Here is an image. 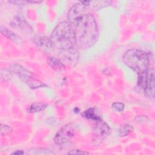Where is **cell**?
Instances as JSON below:
<instances>
[{
  "label": "cell",
  "instance_id": "obj_1",
  "mask_svg": "<svg viewBox=\"0 0 155 155\" xmlns=\"http://www.w3.org/2000/svg\"><path fill=\"white\" fill-rule=\"evenodd\" d=\"M67 19L73 28L76 45L79 48H88L96 42L99 31L96 19L92 14L87 12V8L81 2L71 7Z\"/></svg>",
  "mask_w": 155,
  "mask_h": 155
},
{
  "label": "cell",
  "instance_id": "obj_2",
  "mask_svg": "<svg viewBox=\"0 0 155 155\" xmlns=\"http://www.w3.org/2000/svg\"><path fill=\"white\" fill-rule=\"evenodd\" d=\"M50 39L52 45L62 51L74 48L76 45L74 31L67 21L59 23L53 29Z\"/></svg>",
  "mask_w": 155,
  "mask_h": 155
},
{
  "label": "cell",
  "instance_id": "obj_3",
  "mask_svg": "<svg viewBox=\"0 0 155 155\" xmlns=\"http://www.w3.org/2000/svg\"><path fill=\"white\" fill-rule=\"evenodd\" d=\"M123 61L130 68L136 71L137 76L146 74L150 65V56L147 52L138 48L127 50L123 56Z\"/></svg>",
  "mask_w": 155,
  "mask_h": 155
},
{
  "label": "cell",
  "instance_id": "obj_4",
  "mask_svg": "<svg viewBox=\"0 0 155 155\" xmlns=\"http://www.w3.org/2000/svg\"><path fill=\"white\" fill-rule=\"evenodd\" d=\"M76 127L72 123H68L61 127L56 134L54 141L59 145L68 143L76 134Z\"/></svg>",
  "mask_w": 155,
  "mask_h": 155
},
{
  "label": "cell",
  "instance_id": "obj_5",
  "mask_svg": "<svg viewBox=\"0 0 155 155\" xmlns=\"http://www.w3.org/2000/svg\"><path fill=\"white\" fill-rule=\"evenodd\" d=\"M96 124L94 128L93 133V142L95 145H99L110 134V128L102 120L96 122Z\"/></svg>",
  "mask_w": 155,
  "mask_h": 155
},
{
  "label": "cell",
  "instance_id": "obj_6",
  "mask_svg": "<svg viewBox=\"0 0 155 155\" xmlns=\"http://www.w3.org/2000/svg\"><path fill=\"white\" fill-rule=\"evenodd\" d=\"M145 94L150 99L154 97V71L152 70L148 71L147 81L145 87L143 88Z\"/></svg>",
  "mask_w": 155,
  "mask_h": 155
},
{
  "label": "cell",
  "instance_id": "obj_7",
  "mask_svg": "<svg viewBox=\"0 0 155 155\" xmlns=\"http://www.w3.org/2000/svg\"><path fill=\"white\" fill-rule=\"evenodd\" d=\"M81 2L87 8L88 7L94 10L106 7L111 3V2L109 1H81Z\"/></svg>",
  "mask_w": 155,
  "mask_h": 155
},
{
  "label": "cell",
  "instance_id": "obj_8",
  "mask_svg": "<svg viewBox=\"0 0 155 155\" xmlns=\"http://www.w3.org/2000/svg\"><path fill=\"white\" fill-rule=\"evenodd\" d=\"M10 70L12 72L18 74L20 79L23 77L31 76V73L30 71H29L26 68L19 64H15L11 65L10 67Z\"/></svg>",
  "mask_w": 155,
  "mask_h": 155
},
{
  "label": "cell",
  "instance_id": "obj_9",
  "mask_svg": "<svg viewBox=\"0 0 155 155\" xmlns=\"http://www.w3.org/2000/svg\"><path fill=\"white\" fill-rule=\"evenodd\" d=\"M21 79L24 82H25L28 85V86L32 89H36L38 88L47 87V85H45L44 83H43L41 81H39L31 76L23 77V78H21Z\"/></svg>",
  "mask_w": 155,
  "mask_h": 155
},
{
  "label": "cell",
  "instance_id": "obj_10",
  "mask_svg": "<svg viewBox=\"0 0 155 155\" xmlns=\"http://www.w3.org/2000/svg\"><path fill=\"white\" fill-rule=\"evenodd\" d=\"M63 51L65 53L64 56L65 59L68 62L69 64L73 65L77 63L79 58V53L74 48H72Z\"/></svg>",
  "mask_w": 155,
  "mask_h": 155
},
{
  "label": "cell",
  "instance_id": "obj_11",
  "mask_svg": "<svg viewBox=\"0 0 155 155\" xmlns=\"http://www.w3.org/2000/svg\"><path fill=\"white\" fill-rule=\"evenodd\" d=\"M82 116L87 119H90L95 122L102 120L101 117L97 112L95 108H90L82 113Z\"/></svg>",
  "mask_w": 155,
  "mask_h": 155
},
{
  "label": "cell",
  "instance_id": "obj_12",
  "mask_svg": "<svg viewBox=\"0 0 155 155\" xmlns=\"http://www.w3.org/2000/svg\"><path fill=\"white\" fill-rule=\"evenodd\" d=\"M0 30H1V33L4 36H5L7 38H8L9 39L13 41L14 42L17 43V44L21 43V38L19 37L15 33H14L12 31L8 30L7 28H6L2 25L1 26Z\"/></svg>",
  "mask_w": 155,
  "mask_h": 155
},
{
  "label": "cell",
  "instance_id": "obj_13",
  "mask_svg": "<svg viewBox=\"0 0 155 155\" xmlns=\"http://www.w3.org/2000/svg\"><path fill=\"white\" fill-rule=\"evenodd\" d=\"M47 107V104L42 102H34L31 104L27 109L28 113H38L45 110Z\"/></svg>",
  "mask_w": 155,
  "mask_h": 155
},
{
  "label": "cell",
  "instance_id": "obj_14",
  "mask_svg": "<svg viewBox=\"0 0 155 155\" xmlns=\"http://www.w3.org/2000/svg\"><path fill=\"white\" fill-rule=\"evenodd\" d=\"M48 64L53 69L56 70H61L64 68L63 63L57 58L50 57L48 59Z\"/></svg>",
  "mask_w": 155,
  "mask_h": 155
},
{
  "label": "cell",
  "instance_id": "obj_15",
  "mask_svg": "<svg viewBox=\"0 0 155 155\" xmlns=\"http://www.w3.org/2000/svg\"><path fill=\"white\" fill-rule=\"evenodd\" d=\"M11 25L13 27H15V28H21V30L23 29H26L27 30H31V28H30V26L25 22V21L22 20V19H21L20 18H18L16 17L13 21L11 23Z\"/></svg>",
  "mask_w": 155,
  "mask_h": 155
},
{
  "label": "cell",
  "instance_id": "obj_16",
  "mask_svg": "<svg viewBox=\"0 0 155 155\" xmlns=\"http://www.w3.org/2000/svg\"><path fill=\"white\" fill-rule=\"evenodd\" d=\"M27 154L43 155V154H54L51 150L45 148H32L28 150Z\"/></svg>",
  "mask_w": 155,
  "mask_h": 155
},
{
  "label": "cell",
  "instance_id": "obj_17",
  "mask_svg": "<svg viewBox=\"0 0 155 155\" xmlns=\"http://www.w3.org/2000/svg\"><path fill=\"white\" fill-rule=\"evenodd\" d=\"M8 2L15 4L16 5H27L28 4H30V3H39L41 2V1H9Z\"/></svg>",
  "mask_w": 155,
  "mask_h": 155
},
{
  "label": "cell",
  "instance_id": "obj_18",
  "mask_svg": "<svg viewBox=\"0 0 155 155\" xmlns=\"http://www.w3.org/2000/svg\"><path fill=\"white\" fill-rule=\"evenodd\" d=\"M133 130V128L131 125H126L119 131V135L120 136H125L128 135Z\"/></svg>",
  "mask_w": 155,
  "mask_h": 155
},
{
  "label": "cell",
  "instance_id": "obj_19",
  "mask_svg": "<svg viewBox=\"0 0 155 155\" xmlns=\"http://www.w3.org/2000/svg\"><path fill=\"white\" fill-rule=\"evenodd\" d=\"M112 109L117 112H122L124 111L125 106L122 102H114L111 105Z\"/></svg>",
  "mask_w": 155,
  "mask_h": 155
},
{
  "label": "cell",
  "instance_id": "obj_20",
  "mask_svg": "<svg viewBox=\"0 0 155 155\" xmlns=\"http://www.w3.org/2000/svg\"><path fill=\"white\" fill-rule=\"evenodd\" d=\"M12 131V128L10 126L7 125L1 124V134L2 136L6 135Z\"/></svg>",
  "mask_w": 155,
  "mask_h": 155
},
{
  "label": "cell",
  "instance_id": "obj_21",
  "mask_svg": "<svg viewBox=\"0 0 155 155\" xmlns=\"http://www.w3.org/2000/svg\"><path fill=\"white\" fill-rule=\"evenodd\" d=\"M68 154H88L87 151H85L84 150H81L79 149H74L69 151Z\"/></svg>",
  "mask_w": 155,
  "mask_h": 155
},
{
  "label": "cell",
  "instance_id": "obj_22",
  "mask_svg": "<svg viewBox=\"0 0 155 155\" xmlns=\"http://www.w3.org/2000/svg\"><path fill=\"white\" fill-rule=\"evenodd\" d=\"M135 120L138 123H145L149 120V119L146 116H139L135 118Z\"/></svg>",
  "mask_w": 155,
  "mask_h": 155
},
{
  "label": "cell",
  "instance_id": "obj_23",
  "mask_svg": "<svg viewBox=\"0 0 155 155\" xmlns=\"http://www.w3.org/2000/svg\"><path fill=\"white\" fill-rule=\"evenodd\" d=\"M24 154V152L22 150H16V151H14L12 153V154Z\"/></svg>",
  "mask_w": 155,
  "mask_h": 155
}]
</instances>
